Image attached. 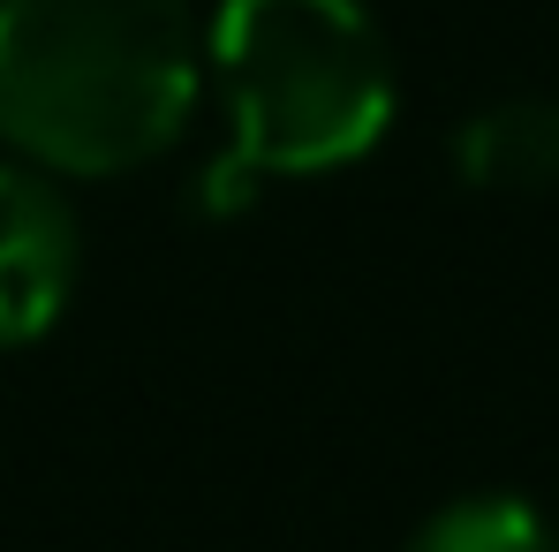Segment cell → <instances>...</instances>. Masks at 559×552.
Segmentation results:
<instances>
[{
	"label": "cell",
	"mask_w": 559,
	"mask_h": 552,
	"mask_svg": "<svg viewBox=\"0 0 559 552\" xmlns=\"http://www.w3.org/2000/svg\"><path fill=\"white\" fill-rule=\"evenodd\" d=\"M408 552H559V530L522 500V492H468L439 507Z\"/></svg>",
	"instance_id": "obj_5"
},
{
	"label": "cell",
	"mask_w": 559,
	"mask_h": 552,
	"mask_svg": "<svg viewBox=\"0 0 559 552\" xmlns=\"http://www.w3.org/2000/svg\"><path fill=\"white\" fill-rule=\"evenodd\" d=\"M454 167L468 189H552L559 183V98L522 92L454 129Z\"/></svg>",
	"instance_id": "obj_4"
},
{
	"label": "cell",
	"mask_w": 559,
	"mask_h": 552,
	"mask_svg": "<svg viewBox=\"0 0 559 552\" xmlns=\"http://www.w3.org/2000/svg\"><path fill=\"white\" fill-rule=\"evenodd\" d=\"M76 212L46 167L0 160V349L38 341L76 295Z\"/></svg>",
	"instance_id": "obj_3"
},
{
	"label": "cell",
	"mask_w": 559,
	"mask_h": 552,
	"mask_svg": "<svg viewBox=\"0 0 559 552\" xmlns=\"http://www.w3.org/2000/svg\"><path fill=\"white\" fill-rule=\"evenodd\" d=\"M189 106V0H0V137L31 167H144L182 137Z\"/></svg>",
	"instance_id": "obj_1"
},
{
	"label": "cell",
	"mask_w": 559,
	"mask_h": 552,
	"mask_svg": "<svg viewBox=\"0 0 559 552\" xmlns=\"http://www.w3.org/2000/svg\"><path fill=\"white\" fill-rule=\"evenodd\" d=\"M212 69L258 175H333L393 121V54L364 0H227Z\"/></svg>",
	"instance_id": "obj_2"
}]
</instances>
